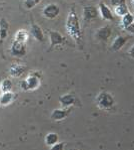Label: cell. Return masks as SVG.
<instances>
[{"instance_id": "11", "label": "cell", "mask_w": 134, "mask_h": 150, "mask_svg": "<svg viewBox=\"0 0 134 150\" xmlns=\"http://www.w3.org/2000/svg\"><path fill=\"white\" fill-rule=\"evenodd\" d=\"M112 34V29L110 26H103L100 27L99 29H97L96 31V38L100 40H107L108 38L111 36Z\"/></svg>"}, {"instance_id": "23", "label": "cell", "mask_w": 134, "mask_h": 150, "mask_svg": "<svg viewBox=\"0 0 134 150\" xmlns=\"http://www.w3.org/2000/svg\"><path fill=\"white\" fill-rule=\"evenodd\" d=\"M64 142H57L54 145L50 146L49 150H64Z\"/></svg>"}, {"instance_id": "24", "label": "cell", "mask_w": 134, "mask_h": 150, "mask_svg": "<svg viewBox=\"0 0 134 150\" xmlns=\"http://www.w3.org/2000/svg\"><path fill=\"white\" fill-rule=\"evenodd\" d=\"M110 3L113 7L122 5V4H126V0H110Z\"/></svg>"}, {"instance_id": "18", "label": "cell", "mask_w": 134, "mask_h": 150, "mask_svg": "<svg viewBox=\"0 0 134 150\" xmlns=\"http://www.w3.org/2000/svg\"><path fill=\"white\" fill-rule=\"evenodd\" d=\"M132 23H133V13L128 12L121 17V27L123 29H125L127 26H129V25Z\"/></svg>"}, {"instance_id": "7", "label": "cell", "mask_w": 134, "mask_h": 150, "mask_svg": "<svg viewBox=\"0 0 134 150\" xmlns=\"http://www.w3.org/2000/svg\"><path fill=\"white\" fill-rule=\"evenodd\" d=\"M99 12H100V15H101V17H102V19L108 20V21L114 20V15H113L111 9L108 7L104 2H100V3H99Z\"/></svg>"}, {"instance_id": "27", "label": "cell", "mask_w": 134, "mask_h": 150, "mask_svg": "<svg viewBox=\"0 0 134 150\" xmlns=\"http://www.w3.org/2000/svg\"><path fill=\"white\" fill-rule=\"evenodd\" d=\"M132 6H133V8H134V0H132Z\"/></svg>"}, {"instance_id": "3", "label": "cell", "mask_w": 134, "mask_h": 150, "mask_svg": "<svg viewBox=\"0 0 134 150\" xmlns=\"http://www.w3.org/2000/svg\"><path fill=\"white\" fill-rule=\"evenodd\" d=\"M40 86V74L38 71H35L34 74L30 75L26 80L22 81L20 87L23 91H32L36 90Z\"/></svg>"}, {"instance_id": "26", "label": "cell", "mask_w": 134, "mask_h": 150, "mask_svg": "<svg viewBox=\"0 0 134 150\" xmlns=\"http://www.w3.org/2000/svg\"><path fill=\"white\" fill-rule=\"evenodd\" d=\"M128 54L130 55L131 57H133V59H134V45H132V47H131L130 50H128Z\"/></svg>"}, {"instance_id": "28", "label": "cell", "mask_w": 134, "mask_h": 150, "mask_svg": "<svg viewBox=\"0 0 134 150\" xmlns=\"http://www.w3.org/2000/svg\"><path fill=\"white\" fill-rule=\"evenodd\" d=\"M133 23H134V13H133Z\"/></svg>"}, {"instance_id": "21", "label": "cell", "mask_w": 134, "mask_h": 150, "mask_svg": "<svg viewBox=\"0 0 134 150\" xmlns=\"http://www.w3.org/2000/svg\"><path fill=\"white\" fill-rule=\"evenodd\" d=\"M114 10H115V13H116V15L118 16H123L125 15L126 13H128V7H127L126 4H122V5H119V6H116V7H114Z\"/></svg>"}, {"instance_id": "5", "label": "cell", "mask_w": 134, "mask_h": 150, "mask_svg": "<svg viewBox=\"0 0 134 150\" xmlns=\"http://www.w3.org/2000/svg\"><path fill=\"white\" fill-rule=\"evenodd\" d=\"M60 13V8L58 5L54 3H51V4H48L46 5L44 9L42 11V14L44 17L48 18V19H53V18L57 17Z\"/></svg>"}, {"instance_id": "13", "label": "cell", "mask_w": 134, "mask_h": 150, "mask_svg": "<svg viewBox=\"0 0 134 150\" xmlns=\"http://www.w3.org/2000/svg\"><path fill=\"white\" fill-rule=\"evenodd\" d=\"M30 32H31L32 36L35 38L36 40L39 41V42H42L44 41V33H43L41 27L37 24H32L31 29H30Z\"/></svg>"}, {"instance_id": "19", "label": "cell", "mask_w": 134, "mask_h": 150, "mask_svg": "<svg viewBox=\"0 0 134 150\" xmlns=\"http://www.w3.org/2000/svg\"><path fill=\"white\" fill-rule=\"evenodd\" d=\"M58 142V135L54 132L48 133L47 135L45 136V144L47 146H52L55 143Z\"/></svg>"}, {"instance_id": "4", "label": "cell", "mask_w": 134, "mask_h": 150, "mask_svg": "<svg viewBox=\"0 0 134 150\" xmlns=\"http://www.w3.org/2000/svg\"><path fill=\"white\" fill-rule=\"evenodd\" d=\"M10 52L13 57H24L26 54V43L14 40L11 45Z\"/></svg>"}, {"instance_id": "6", "label": "cell", "mask_w": 134, "mask_h": 150, "mask_svg": "<svg viewBox=\"0 0 134 150\" xmlns=\"http://www.w3.org/2000/svg\"><path fill=\"white\" fill-rule=\"evenodd\" d=\"M99 12L95 6L87 5L83 8V19L85 21H91L98 17Z\"/></svg>"}, {"instance_id": "20", "label": "cell", "mask_w": 134, "mask_h": 150, "mask_svg": "<svg viewBox=\"0 0 134 150\" xmlns=\"http://www.w3.org/2000/svg\"><path fill=\"white\" fill-rule=\"evenodd\" d=\"M13 87V84L9 79H5L2 81L1 85H0V88H1L2 93H6V92H11Z\"/></svg>"}, {"instance_id": "22", "label": "cell", "mask_w": 134, "mask_h": 150, "mask_svg": "<svg viewBox=\"0 0 134 150\" xmlns=\"http://www.w3.org/2000/svg\"><path fill=\"white\" fill-rule=\"evenodd\" d=\"M41 1H42V0H25L24 5L27 9H31V8H33L34 6L38 5Z\"/></svg>"}, {"instance_id": "14", "label": "cell", "mask_w": 134, "mask_h": 150, "mask_svg": "<svg viewBox=\"0 0 134 150\" xmlns=\"http://www.w3.org/2000/svg\"><path fill=\"white\" fill-rule=\"evenodd\" d=\"M75 97L71 94H65V95H62L59 98V103L61 104L62 107L67 108L72 106L73 104H75Z\"/></svg>"}, {"instance_id": "29", "label": "cell", "mask_w": 134, "mask_h": 150, "mask_svg": "<svg viewBox=\"0 0 134 150\" xmlns=\"http://www.w3.org/2000/svg\"><path fill=\"white\" fill-rule=\"evenodd\" d=\"M71 150H78V149H71Z\"/></svg>"}, {"instance_id": "15", "label": "cell", "mask_w": 134, "mask_h": 150, "mask_svg": "<svg viewBox=\"0 0 134 150\" xmlns=\"http://www.w3.org/2000/svg\"><path fill=\"white\" fill-rule=\"evenodd\" d=\"M9 30V23L5 18L0 19V40H3L7 38Z\"/></svg>"}, {"instance_id": "9", "label": "cell", "mask_w": 134, "mask_h": 150, "mask_svg": "<svg viewBox=\"0 0 134 150\" xmlns=\"http://www.w3.org/2000/svg\"><path fill=\"white\" fill-rule=\"evenodd\" d=\"M71 112L70 108H63V109H55L51 113V119L54 121H60L65 119Z\"/></svg>"}, {"instance_id": "16", "label": "cell", "mask_w": 134, "mask_h": 150, "mask_svg": "<svg viewBox=\"0 0 134 150\" xmlns=\"http://www.w3.org/2000/svg\"><path fill=\"white\" fill-rule=\"evenodd\" d=\"M14 98H15V95L12 93V92H6V93H3L1 96H0V105L7 106L10 103L13 102Z\"/></svg>"}, {"instance_id": "12", "label": "cell", "mask_w": 134, "mask_h": 150, "mask_svg": "<svg viewBox=\"0 0 134 150\" xmlns=\"http://www.w3.org/2000/svg\"><path fill=\"white\" fill-rule=\"evenodd\" d=\"M127 40H128V38L122 35H118L117 38H115L111 45V48L113 52H118V50H121L127 42Z\"/></svg>"}, {"instance_id": "10", "label": "cell", "mask_w": 134, "mask_h": 150, "mask_svg": "<svg viewBox=\"0 0 134 150\" xmlns=\"http://www.w3.org/2000/svg\"><path fill=\"white\" fill-rule=\"evenodd\" d=\"M26 71V67L20 64H13L9 68V73L13 78H19L21 77L23 74Z\"/></svg>"}, {"instance_id": "1", "label": "cell", "mask_w": 134, "mask_h": 150, "mask_svg": "<svg viewBox=\"0 0 134 150\" xmlns=\"http://www.w3.org/2000/svg\"><path fill=\"white\" fill-rule=\"evenodd\" d=\"M65 28L67 33L69 34L72 40H74L76 42L80 43L82 40V32L81 26H80V20L77 13L73 8H71L68 12L66 19Z\"/></svg>"}, {"instance_id": "2", "label": "cell", "mask_w": 134, "mask_h": 150, "mask_svg": "<svg viewBox=\"0 0 134 150\" xmlns=\"http://www.w3.org/2000/svg\"><path fill=\"white\" fill-rule=\"evenodd\" d=\"M96 103L100 109L109 110L114 106L115 100L113 96L108 92H101L96 97Z\"/></svg>"}, {"instance_id": "17", "label": "cell", "mask_w": 134, "mask_h": 150, "mask_svg": "<svg viewBox=\"0 0 134 150\" xmlns=\"http://www.w3.org/2000/svg\"><path fill=\"white\" fill-rule=\"evenodd\" d=\"M28 38H29V34H28V32L25 30V29H19V30L15 33L14 40L19 41V42L26 43L27 40H28Z\"/></svg>"}, {"instance_id": "8", "label": "cell", "mask_w": 134, "mask_h": 150, "mask_svg": "<svg viewBox=\"0 0 134 150\" xmlns=\"http://www.w3.org/2000/svg\"><path fill=\"white\" fill-rule=\"evenodd\" d=\"M49 38H50V48H53L54 47L62 45L64 42V40H65V38L58 31H54V30L49 31Z\"/></svg>"}, {"instance_id": "25", "label": "cell", "mask_w": 134, "mask_h": 150, "mask_svg": "<svg viewBox=\"0 0 134 150\" xmlns=\"http://www.w3.org/2000/svg\"><path fill=\"white\" fill-rule=\"evenodd\" d=\"M125 30H126V31H128V32H130V33L134 34V23L130 24L129 26H127L126 28H125Z\"/></svg>"}]
</instances>
